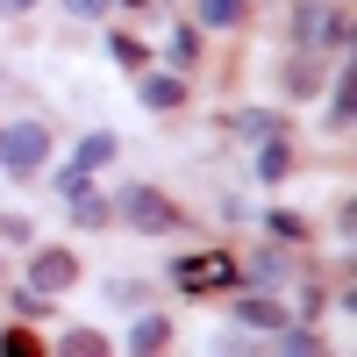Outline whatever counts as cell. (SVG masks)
Instances as JSON below:
<instances>
[{
    "label": "cell",
    "mask_w": 357,
    "mask_h": 357,
    "mask_svg": "<svg viewBox=\"0 0 357 357\" xmlns=\"http://www.w3.org/2000/svg\"><path fill=\"white\" fill-rule=\"evenodd\" d=\"M293 36H301V50L329 57V50H343V43H350V15H343V8H329V0H301V8H293Z\"/></svg>",
    "instance_id": "1"
},
{
    "label": "cell",
    "mask_w": 357,
    "mask_h": 357,
    "mask_svg": "<svg viewBox=\"0 0 357 357\" xmlns=\"http://www.w3.org/2000/svg\"><path fill=\"white\" fill-rule=\"evenodd\" d=\"M114 215H122L129 229H143V236H165V229H178V207H172L158 186H129L122 200H114Z\"/></svg>",
    "instance_id": "2"
},
{
    "label": "cell",
    "mask_w": 357,
    "mask_h": 357,
    "mask_svg": "<svg viewBox=\"0 0 357 357\" xmlns=\"http://www.w3.org/2000/svg\"><path fill=\"white\" fill-rule=\"evenodd\" d=\"M43 158H50V129L43 122L0 129V165H8V172H43Z\"/></svg>",
    "instance_id": "3"
},
{
    "label": "cell",
    "mask_w": 357,
    "mask_h": 357,
    "mask_svg": "<svg viewBox=\"0 0 357 357\" xmlns=\"http://www.w3.org/2000/svg\"><path fill=\"white\" fill-rule=\"evenodd\" d=\"M172 279L186 286V293H215V286H236V264H229L222 250H193V257L172 264Z\"/></svg>",
    "instance_id": "4"
},
{
    "label": "cell",
    "mask_w": 357,
    "mask_h": 357,
    "mask_svg": "<svg viewBox=\"0 0 357 357\" xmlns=\"http://www.w3.org/2000/svg\"><path fill=\"white\" fill-rule=\"evenodd\" d=\"M72 279H79V257L72 250H36V257H29V293H43V301L65 293Z\"/></svg>",
    "instance_id": "5"
},
{
    "label": "cell",
    "mask_w": 357,
    "mask_h": 357,
    "mask_svg": "<svg viewBox=\"0 0 357 357\" xmlns=\"http://www.w3.org/2000/svg\"><path fill=\"white\" fill-rule=\"evenodd\" d=\"M136 93H143V107H151V114H172V107H186V86H178L172 72H143V86H136Z\"/></svg>",
    "instance_id": "6"
},
{
    "label": "cell",
    "mask_w": 357,
    "mask_h": 357,
    "mask_svg": "<svg viewBox=\"0 0 357 357\" xmlns=\"http://www.w3.org/2000/svg\"><path fill=\"white\" fill-rule=\"evenodd\" d=\"M114 151H122V143H114L107 129H93V136H86L79 151H72V165H65V172H79V178H93V172H100V165H107Z\"/></svg>",
    "instance_id": "7"
},
{
    "label": "cell",
    "mask_w": 357,
    "mask_h": 357,
    "mask_svg": "<svg viewBox=\"0 0 357 357\" xmlns=\"http://www.w3.org/2000/svg\"><path fill=\"white\" fill-rule=\"evenodd\" d=\"M243 0H193V29H236Z\"/></svg>",
    "instance_id": "8"
},
{
    "label": "cell",
    "mask_w": 357,
    "mask_h": 357,
    "mask_svg": "<svg viewBox=\"0 0 357 357\" xmlns=\"http://www.w3.org/2000/svg\"><path fill=\"white\" fill-rule=\"evenodd\" d=\"M72 222H79V229H107V222H114V207H107L100 193H86V186H72Z\"/></svg>",
    "instance_id": "9"
},
{
    "label": "cell",
    "mask_w": 357,
    "mask_h": 357,
    "mask_svg": "<svg viewBox=\"0 0 357 357\" xmlns=\"http://www.w3.org/2000/svg\"><path fill=\"white\" fill-rule=\"evenodd\" d=\"M172 343V321L165 314H136L129 321V350H165Z\"/></svg>",
    "instance_id": "10"
},
{
    "label": "cell",
    "mask_w": 357,
    "mask_h": 357,
    "mask_svg": "<svg viewBox=\"0 0 357 357\" xmlns=\"http://www.w3.org/2000/svg\"><path fill=\"white\" fill-rule=\"evenodd\" d=\"M286 272H293V264H286L279 250H257V257H250V264H243V272H236V279H250V286H279Z\"/></svg>",
    "instance_id": "11"
},
{
    "label": "cell",
    "mask_w": 357,
    "mask_h": 357,
    "mask_svg": "<svg viewBox=\"0 0 357 357\" xmlns=\"http://www.w3.org/2000/svg\"><path fill=\"white\" fill-rule=\"evenodd\" d=\"M286 165H293V151H286V143H279V129H272V136L257 143V178H286Z\"/></svg>",
    "instance_id": "12"
},
{
    "label": "cell",
    "mask_w": 357,
    "mask_h": 357,
    "mask_svg": "<svg viewBox=\"0 0 357 357\" xmlns=\"http://www.w3.org/2000/svg\"><path fill=\"white\" fill-rule=\"evenodd\" d=\"M165 50H172V65H193V57H200V29H193V22H186V29H172V43H165Z\"/></svg>",
    "instance_id": "13"
},
{
    "label": "cell",
    "mask_w": 357,
    "mask_h": 357,
    "mask_svg": "<svg viewBox=\"0 0 357 357\" xmlns=\"http://www.w3.org/2000/svg\"><path fill=\"white\" fill-rule=\"evenodd\" d=\"M57 350H65V357H93V350H107L93 329H65V336H57Z\"/></svg>",
    "instance_id": "14"
},
{
    "label": "cell",
    "mask_w": 357,
    "mask_h": 357,
    "mask_svg": "<svg viewBox=\"0 0 357 357\" xmlns=\"http://www.w3.org/2000/svg\"><path fill=\"white\" fill-rule=\"evenodd\" d=\"M243 321H257V329H279V321H286V314H279L272 301H243Z\"/></svg>",
    "instance_id": "15"
},
{
    "label": "cell",
    "mask_w": 357,
    "mask_h": 357,
    "mask_svg": "<svg viewBox=\"0 0 357 357\" xmlns=\"http://www.w3.org/2000/svg\"><path fill=\"white\" fill-rule=\"evenodd\" d=\"M329 129H350V72L336 79V107H329Z\"/></svg>",
    "instance_id": "16"
},
{
    "label": "cell",
    "mask_w": 357,
    "mask_h": 357,
    "mask_svg": "<svg viewBox=\"0 0 357 357\" xmlns=\"http://www.w3.org/2000/svg\"><path fill=\"white\" fill-rule=\"evenodd\" d=\"M107 43H114V57H122V65H136V72H143V57H151V50H143L136 36H107Z\"/></svg>",
    "instance_id": "17"
},
{
    "label": "cell",
    "mask_w": 357,
    "mask_h": 357,
    "mask_svg": "<svg viewBox=\"0 0 357 357\" xmlns=\"http://www.w3.org/2000/svg\"><path fill=\"white\" fill-rule=\"evenodd\" d=\"M107 8H114V0H65V15H79V22H100Z\"/></svg>",
    "instance_id": "18"
},
{
    "label": "cell",
    "mask_w": 357,
    "mask_h": 357,
    "mask_svg": "<svg viewBox=\"0 0 357 357\" xmlns=\"http://www.w3.org/2000/svg\"><path fill=\"white\" fill-rule=\"evenodd\" d=\"M264 222H272V236H301V215H286V207H272Z\"/></svg>",
    "instance_id": "19"
},
{
    "label": "cell",
    "mask_w": 357,
    "mask_h": 357,
    "mask_svg": "<svg viewBox=\"0 0 357 357\" xmlns=\"http://www.w3.org/2000/svg\"><path fill=\"white\" fill-rule=\"evenodd\" d=\"M29 8H36V0H0V15H29Z\"/></svg>",
    "instance_id": "20"
}]
</instances>
